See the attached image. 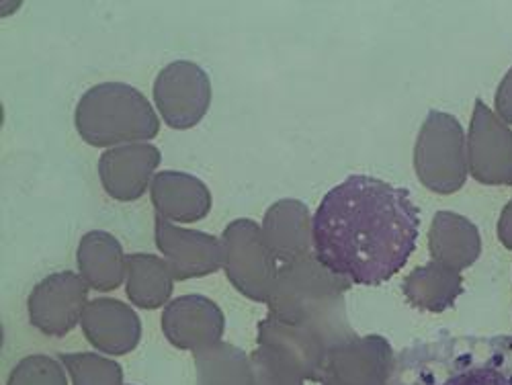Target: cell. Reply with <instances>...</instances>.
I'll return each mask as SVG.
<instances>
[{
  "label": "cell",
  "mask_w": 512,
  "mask_h": 385,
  "mask_svg": "<svg viewBox=\"0 0 512 385\" xmlns=\"http://www.w3.org/2000/svg\"><path fill=\"white\" fill-rule=\"evenodd\" d=\"M74 121L80 138L95 148L140 144L160 130L150 101L123 82H103L89 89L78 101Z\"/></svg>",
  "instance_id": "cell-3"
},
{
  "label": "cell",
  "mask_w": 512,
  "mask_h": 385,
  "mask_svg": "<svg viewBox=\"0 0 512 385\" xmlns=\"http://www.w3.org/2000/svg\"><path fill=\"white\" fill-rule=\"evenodd\" d=\"M226 328L224 312L203 295H183L168 302L162 314V330L170 345L181 351H203L218 345Z\"/></svg>",
  "instance_id": "cell-11"
},
{
  "label": "cell",
  "mask_w": 512,
  "mask_h": 385,
  "mask_svg": "<svg viewBox=\"0 0 512 385\" xmlns=\"http://www.w3.org/2000/svg\"><path fill=\"white\" fill-rule=\"evenodd\" d=\"M156 216L168 222H199L211 209V193L207 185L179 170H166L152 179L150 187Z\"/></svg>",
  "instance_id": "cell-15"
},
{
  "label": "cell",
  "mask_w": 512,
  "mask_h": 385,
  "mask_svg": "<svg viewBox=\"0 0 512 385\" xmlns=\"http://www.w3.org/2000/svg\"><path fill=\"white\" fill-rule=\"evenodd\" d=\"M80 277L97 291L117 289L127 275V256L115 236L103 230L84 234L78 244Z\"/></svg>",
  "instance_id": "cell-17"
},
{
  "label": "cell",
  "mask_w": 512,
  "mask_h": 385,
  "mask_svg": "<svg viewBox=\"0 0 512 385\" xmlns=\"http://www.w3.org/2000/svg\"><path fill=\"white\" fill-rule=\"evenodd\" d=\"M349 289L351 281L334 275L310 252L279 267L267 302L269 316L281 324L316 330L334 349L357 336L347 316Z\"/></svg>",
  "instance_id": "cell-2"
},
{
  "label": "cell",
  "mask_w": 512,
  "mask_h": 385,
  "mask_svg": "<svg viewBox=\"0 0 512 385\" xmlns=\"http://www.w3.org/2000/svg\"><path fill=\"white\" fill-rule=\"evenodd\" d=\"M414 168L420 183L435 193L451 195L465 185L467 138L453 115L443 111L426 115L414 146Z\"/></svg>",
  "instance_id": "cell-4"
},
{
  "label": "cell",
  "mask_w": 512,
  "mask_h": 385,
  "mask_svg": "<svg viewBox=\"0 0 512 385\" xmlns=\"http://www.w3.org/2000/svg\"><path fill=\"white\" fill-rule=\"evenodd\" d=\"M80 324L84 336L101 353L127 355L140 345L142 322L138 314L119 299H93L84 308Z\"/></svg>",
  "instance_id": "cell-13"
},
{
  "label": "cell",
  "mask_w": 512,
  "mask_h": 385,
  "mask_svg": "<svg viewBox=\"0 0 512 385\" xmlns=\"http://www.w3.org/2000/svg\"><path fill=\"white\" fill-rule=\"evenodd\" d=\"M312 216L306 203L281 199L273 203L263 222V238L279 263H291L314 252Z\"/></svg>",
  "instance_id": "cell-14"
},
{
  "label": "cell",
  "mask_w": 512,
  "mask_h": 385,
  "mask_svg": "<svg viewBox=\"0 0 512 385\" xmlns=\"http://www.w3.org/2000/svg\"><path fill=\"white\" fill-rule=\"evenodd\" d=\"M89 285L76 273L62 271L37 283L29 295L31 324L48 336H66L82 320Z\"/></svg>",
  "instance_id": "cell-9"
},
{
  "label": "cell",
  "mask_w": 512,
  "mask_h": 385,
  "mask_svg": "<svg viewBox=\"0 0 512 385\" xmlns=\"http://www.w3.org/2000/svg\"><path fill=\"white\" fill-rule=\"evenodd\" d=\"M173 271L154 254L127 256V297L142 310H156L173 295Z\"/></svg>",
  "instance_id": "cell-20"
},
{
  "label": "cell",
  "mask_w": 512,
  "mask_h": 385,
  "mask_svg": "<svg viewBox=\"0 0 512 385\" xmlns=\"http://www.w3.org/2000/svg\"><path fill=\"white\" fill-rule=\"evenodd\" d=\"M156 244L177 281L207 277L226 263L222 238L179 228L162 216H156Z\"/></svg>",
  "instance_id": "cell-10"
},
{
  "label": "cell",
  "mask_w": 512,
  "mask_h": 385,
  "mask_svg": "<svg viewBox=\"0 0 512 385\" xmlns=\"http://www.w3.org/2000/svg\"><path fill=\"white\" fill-rule=\"evenodd\" d=\"M402 289L412 306L439 314L451 308L463 293V277L459 271L433 261L414 269L404 279Z\"/></svg>",
  "instance_id": "cell-19"
},
{
  "label": "cell",
  "mask_w": 512,
  "mask_h": 385,
  "mask_svg": "<svg viewBox=\"0 0 512 385\" xmlns=\"http://www.w3.org/2000/svg\"><path fill=\"white\" fill-rule=\"evenodd\" d=\"M496 111L506 125H512V68L506 72L496 91Z\"/></svg>",
  "instance_id": "cell-26"
},
{
  "label": "cell",
  "mask_w": 512,
  "mask_h": 385,
  "mask_svg": "<svg viewBox=\"0 0 512 385\" xmlns=\"http://www.w3.org/2000/svg\"><path fill=\"white\" fill-rule=\"evenodd\" d=\"M62 365L72 377V385H123L121 367L95 353L62 355Z\"/></svg>",
  "instance_id": "cell-23"
},
{
  "label": "cell",
  "mask_w": 512,
  "mask_h": 385,
  "mask_svg": "<svg viewBox=\"0 0 512 385\" xmlns=\"http://www.w3.org/2000/svg\"><path fill=\"white\" fill-rule=\"evenodd\" d=\"M254 385H304L308 375L293 355L277 345L261 342L250 355Z\"/></svg>",
  "instance_id": "cell-22"
},
{
  "label": "cell",
  "mask_w": 512,
  "mask_h": 385,
  "mask_svg": "<svg viewBox=\"0 0 512 385\" xmlns=\"http://www.w3.org/2000/svg\"><path fill=\"white\" fill-rule=\"evenodd\" d=\"M429 248L437 263L461 273L480 259L482 238L467 218L453 211H439L429 232Z\"/></svg>",
  "instance_id": "cell-16"
},
{
  "label": "cell",
  "mask_w": 512,
  "mask_h": 385,
  "mask_svg": "<svg viewBox=\"0 0 512 385\" xmlns=\"http://www.w3.org/2000/svg\"><path fill=\"white\" fill-rule=\"evenodd\" d=\"M195 367L197 385H254L250 357L230 342L197 351Z\"/></svg>",
  "instance_id": "cell-21"
},
{
  "label": "cell",
  "mask_w": 512,
  "mask_h": 385,
  "mask_svg": "<svg viewBox=\"0 0 512 385\" xmlns=\"http://www.w3.org/2000/svg\"><path fill=\"white\" fill-rule=\"evenodd\" d=\"M394 351L390 342L377 336H353L328 351L320 385H390Z\"/></svg>",
  "instance_id": "cell-7"
},
{
  "label": "cell",
  "mask_w": 512,
  "mask_h": 385,
  "mask_svg": "<svg viewBox=\"0 0 512 385\" xmlns=\"http://www.w3.org/2000/svg\"><path fill=\"white\" fill-rule=\"evenodd\" d=\"M420 213L406 189L353 175L330 189L312 220L316 259L334 275L375 287L410 259Z\"/></svg>",
  "instance_id": "cell-1"
},
{
  "label": "cell",
  "mask_w": 512,
  "mask_h": 385,
  "mask_svg": "<svg viewBox=\"0 0 512 385\" xmlns=\"http://www.w3.org/2000/svg\"><path fill=\"white\" fill-rule=\"evenodd\" d=\"M7 385H68V379L56 359L31 355L15 365Z\"/></svg>",
  "instance_id": "cell-24"
},
{
  "label": "cell",
  "mask_w": 512,
  "mask_h": 385,
  "mask_svg": "<svg viewBox=\"0 0 512 385\" xmlns=\"http://www.w3.org/2000/svg\"><path fill=\"white\" fill-rule=\"evenodd\" d=\"M443 385H510V383L500 371L492 367H480V369H469L459 375H453Z\"/></svg>",
  "instance_id": "cell-25"
},
{
  "label": "cell",
  "mask_w": 512,
  "mask_h": 385,
  "mask_svg": "<svg viewBox=\"0 0 512 385\" xmlns=\"http://www.w3.org/2000/svg\"><path fill=\"white\" fill-rule=\"evenodd\" d=\"M256 340H259V345L261 342H267V345H277L285 349L289 355L300 361L308 375V381L316 383L320 379L326 355L332 349L330 342L316 330L306 326L281 324L271 316H267L259 324V338Z\"/></svg>",
  "instance_id": "cell-18"
},
{
  "label": "cell",
  "mask_w": 512,
  "mask_h": 385,
  "mask_svg": "<svg viewBox=\"0 0 512 385\" xmlns=\"http://www.w3.org/2000/svg\"><path fill=\"white\" fill-rule=\"evenodd\" d=\"M226 275L230 283L252 302L267 304L279 273V261L269 250L263 228L252 220H236L226 226Z\"/></svg>",
  "instance_id": "cell-5"
},
{
  "label": "cell",
  "mask_w": 512,
  "mask_h": 385,
  "mask_svg": "<svg viewBox=\"0 0 512 385\" xmlns=\"http://www.w3.org/2000/svg\"><path fill=\"white\" fill-rule=\"evenodd\" d=\"M154 101L173 130H191L211 105V82L195 62L177 60L160 70L154 82Z\"/></svg>",
  "instance_id": "cell-6"
},
{
  "label": "cell",
  "mask_w": 512,
  "mask_h": 385,
  "mask_svg": "<svg viewBox=\"0 0 512 385\" xmlns=\"http://www.w3.org/2000/svg\"><path fill=\"white\" fill-rule=\"evenodd\" d=\"M498 238L508 250H512V199L502 209V216L498 222Z\"/></svg>",
  "instance_id": "cell-27"
},
{
  "label": "cell",
  "mask_w": 512,
  "mask_h": 385,
  "mask_svg": "<svg viewBox=\"0 0 512 385\" xmlns=\"http://www.w3.org/2000/svg\"><path fill=\"white\" fill-rule=\"evenodd\" d=\"M160 164V150L152 144L117 146L99 158V177L107 195L117 201H136L150 187Z\"/></svg>",
  "instance_id": "cell-12"
},
{
  "label": "cell",
  "mask_w": 512,
  "mask_h": 385,
  "mask_svg": "<svg viewBox=\"0 0 512 385\" xmlns=\"http://www.w3.org/2000/svg\"><path fill=\"white\" fill-rule=\"evenodd\" d=\"M508 185H510V187H512V179H510V183H508Z\"/></svg>",
  "instance_id": "cell-28"
},
{
  "label": "cell",
  "mask_w": 512,
  "mask_h": 385,
  "mask_svg": "<svg viewBox=\"0 0 512 385\" xmlns=\"http://www.w3.org/2000/svg\"><path fill=\"white\" fill-rule=\"evenodd\" d=\"M467 166L484 185H508L512 179V130L480 99L469 123Z\"/></svg>",
  "instance_id": "cell-8"
}]
</instances>
